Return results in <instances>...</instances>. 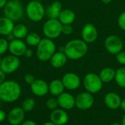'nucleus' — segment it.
<instances>
[{
    "instance_id": "nucleus-28",
    "label": "nucleus",
    "mask_w": 125,
    "mask_h": 125,
    "mask_svg": "<svg viewBox=\"0 0 125 125\" xmlns=\"http://www.w3.org/2000/svg\"><path fill=\"white\" fill-rule=\"evenodd\" d=\"M35 107V100L31 97H28L25 99L21 105L22 109L25 112H30Z\"/></svg>"
},
{
    "instance_id": "nucleus-10",
    "label": "nucleus",
    "mask_w": 125,
    "mask_h": 125,
    "mask_svg": "<svg viewBox=\"0 0 125 125\" xmlns=\"http://www.w3.org/2000/svg\"><path fill=\"white\" fill-rule=\"evenodd\" d=\"M75 106L81 111H86L90 109L94 103V98L92 94L88 92H81L75 97Z\"/></svg>"
},
{
    "instance_id": "nucleus-36",
    "label": "nucleus",
    "mask_w": 125,
    "mask_h": 125,
    "mask_svg": "<svg viewBox=\"0 0 125 125\" xmlns=\"http://www.w3.org/2000/svg\"><path fill=\"white\" fill-rule=\"evenodd\" d=\"M7 119V114L1 109H0V123L3 122Z\"/></svg>"
},
{
    "instance_id": "nucleus-47",
    "label": "nucleus",
    "mask_w": 125,
    "mask_h": 125,
    "mask_svg": "<svg viewBox=\"0 0 125 125\" xmlns=\"http://www.w3.org/2000/svg\"><path fill=\"white\" fill-rule=\"evenodd\" d=\"M1 100H0V105H1Z\"/></svg>"
},
{
    "instance_id": "nucleus-7",
    "label": "nucleus",
    "mask_w": 125,
    "mask_h": 125,
    "mask_svg": "<svg viewBox=\"0 0 125 125\" xmlns=\"http://www.w3.org/2000/svg\"><path fill=\"white\" fill-rule=\"evenodd\" d=\"M62 24L59 19H48L42 26V32L46 38L54 40L62 34Z\"/></svg>"
},
{
    "instance_id": "nucleus-46",
    "label": "nucleus",
    "mask_w": 125,
    "mask_h": 125,
    "mask_svg": "<svg viewBox=\"0 0 125 125\" xmlns=\"http://www.w3.org/2000/svg\"><path fill=\"white\" fill-rule=\"evenodd\" d=\"M36 1H40V2H41V1H42V0H36Z\"/></svg>"
},
{
    "instance_id": "nucleus-11",
    "label": "nucleus",
    "mask_w": 125,
    "mask_h": 125,
    "mask_svg": "<svg viewBox=\"0 0 125 125\" xmlns=\"http://www.w3.org/2000/svg\"><path fill=\"white\" fill-rule=\"evenodd\" d=\"M81 37L87 44L94 42L98 38V31L96 26L92 23H86L81 29Z\"/></svg>"
},
{
    "instance_id": "nucleus-37",
    "label": "nucleus",
    "mask_w": 125,
    "mask_h": 125,
    "mask_svg": "<svg viewBox=\"0 0 125 125\" xmlns=\"http://www.w3.org/2000/svg\"><path fill=\"white\" fill-rule=\"evenodd\" d=\"M5 78H6V74L0 69V85L6 81Z\"/></svg>"
},
{
    "instance_id": "nucleus-13",
    "label": "nucleus",
    "mask_w": 125,
    "mask_h": 125,
    "mask_svg": "<svg viewBox=\"0 0 125 125\" xmlns=\"http://www.w3.org/2000/svg\"><path fill=\"white\" fill-rule=\"evenodd\" d=\"M25 117V111L21 107H15L10 111L7 115V119L11 125H20L23 121Z\"/></svg>"
},
{
    "instance_id": "nucleus-18",
    "label": "nucleus",
    "mask_w": 125,
    "mask_h": 125,
    "mask_svg": "<svg viewBox=\"0 0 125 125\" xmlns=\"http://www.w3.org/2000/svg\"><path fill=\"white\" fill-rule=\"evenodd\" d=\"M122 99L115 92H108L104 97V103L109 109L116 110L120 108Z\"/></svg>"
},
{
    "instance_id": "nucleus-20",
    "label": "nucleus",
    "mask_w": 125,
    "mask_h": 125,
    "mask_svg": "<svg viewBox=\"0 0 125 125\" xmlns=\"http://www.w3.org/2000/svg\"><path fill=\"white\" fill-rule=\"evenodd\" d=\"M67 59H68L64 52L58 51V52H55V53L52 56V57L49 61L51 65L53 68L59 69V68H62L66 64Z\"/></svg>"
},
{
    "instance_id": "nucleus-2",
    "label": "nucleus",
    "mask_w": 125,
    "mask_h": 125,
    "mask_svg": "<svg viewBox=\"0 0 125 125\" xmlns=\"http://www.w3.org/2000/svg\"><path fill=\"white\" fill-rule=\"evenodd\" d=\"M21 88L15 81H5L0 85V100L5 103H13L19 99Z\"/></svg>"
},
{
    "instance_id": "nucleus-41",
    "label": "nucleus",
    "mask_w": 125,
    "mask_h": 125,
    "mask_svg": "<svg viewBox=\"0 0 125 125\" xmlns=\"http://www.w3.org/2000/svg\"><path fill=\"white\" fill-rule=\"evenodd\" d=\"M112 1H113V0H101V1H102L103 3L105 4H109V3H111Z\"/></svg>"
},
{
    "instance_id": "nucleus-43",
    "label": "nucleus",
    "mask_w": 125,
    "mask_h": 125,
    "mask_svg": "<svg viewBox=\"0 0 125 125\" xmlns=\"http://www.w3.org/2000/svg\"><path fill=\"white\" fill-rule=\"evenodd\" d=\"M42 125H55V124H53V123H52L51 122H48L44 123Z\"/></svg>"
},
{
    "instance_id": "nucleus-42",
    "label": "nucleus",
    "mask_w": 125,
    "mask_h": 125,
    "mask_svg": "<svg viewBox=\"0 0 125 125\" xmlns=\"http://www.w3.org/2000/svg\"><path fill=\"white\" fill-rule=\"evenodd\" d=\"M122 125H125V113L122 117Z\"/></svg>"
},
{
    "instance_id": "nucleus-34",
    "label": "nucleus",
    "mask_w": 125,
    "mask_h": 125,
    "mask_svg": "<svg viewBox=\"0 0 125 125\" xmlns=\"http://www.w3.org/2000/svg\"><path fill=\"white\" fill-rule=\"evenodd\" d=\"M24 81L25 82L27 83V84H29L31 85L34 81H35V78H34V76L32 75V74H30V73H27L24 75Z\"/></svg>"
},
{
    "instance_id": "nucleus-35",
    "label": "nucleus",
    "mask_w": 125,
    "mask_h": 125,
    "mask_svg": "<svg viewBox=\"0 0 125 125\" xmlns=\"http://www.w3.org/2000/svg\"><path fill=\"white\" fill-rule=\"evenodd\" d=\"M33 53H34V52H33V51H32L31 49L27 48V49L26 50V51H25L23 56H25V57H26V58H31V57L33 56Z\"/></svg>"
},
{
    "instance_id": "nucleus-45",
    "label": "nucleus",
    "mask_w": 125,
    "mask_h": 125,
    "mask_svg": "<svg viewBox=\"0 0 125 125\" xmlns=\"http://www.w3.org/2000/svg\"><path fill=\"white\" fill-rule=\"evenodd\" d=\"M1 56H0V65H1Z\"/></svg>"
},
{
    "instance_id": "nucleus-24",
    "label": "nucleus",
    "mask_w": 125,
    "mask_h": 125,
    "mask_svg": "<svg viewBox=\"0 0 125 125\" xmlns=\"http://www.w3.org/2000/svg\"><path fill=\"white\" fill-rule=\"evenodd\" d=\"M116 70L110 67L102 69L99 73V76L103 83H110L115 78Z\"/></svg>"
},
{
    "instance_id": "nucleus-49",
    "label": "nucleus",
    "mask_w": 125,
    "mask_h": 125,
    "mask_svg": "<svg viewBox=\"0 0 125 125\" xmlns=\"http://www.w3.org/2000/svg\"></svg>"
},
{
    "instance_id": "nucleus-6",
    "label": "nucleus",
    "mask_w": 125,
    "mask_h": 125,
    "mask_svg": "<svg viewBox=\"0 0 125 125\" xmlns=\"http://www.w3.org/2000/svg\"><path fill=\"white\" fill-rule=\"evenodd\" d=\"M83 83L86 91L92 94L100 92L103 86V82L99 75L94 73H87L83 78Z\"/></svg>"
},
{
    "instance_id": "nucleus-26",
    "label": "nucleus",
    "mask_w": 125,
    "mask_h": 125,
    "mask_svg": "<svg viewBox=\"0 0 125 125\" xmlns=\"http://www.w3.org/2000/svg\"><path fill=\"white\" fill-rule=\"evenodd\" d=\"M114 80L119 87L125 89V67H119L116 70Z\"/></svg>"
},
{
    "instance_id": "nucleus-25",
    "label": "nucleus",
    "mask_w": 125,
    "mask_h": 125,
    "mask_svg": "<svg viewBox=\"0 0 125 125\" xmlns=\"http://www.w3.org/2000/svg\"><path fill=\"white\" fill-rule=\"evenodd\" d=\"M12 34L14 35L15 39L22 40L23 38H26V35L29 34L28 28L26 25L23 23H18L14 26Z\"/></svg>"
},
{
    "instance_id": "nucleus-9",
    "label": "nucleus",
    "mask_w": 125,
    "mask_h": 125,
    "mask_svg": "<svg viewBox=\"0 0 125 125\" xmlns=\"http://www.w3.org/2000/svg\"><path fill=\"white\" fill-rule=\"evenodd\" d=\"M21 61L19 58L14 55H7L1 59L0 69L5 74H11L15 72L20 67Z\"/></svg>"
},
{
    "instance_id": "nucleus-27",
    "label": "nucleus",
    "mask_w": 125,
    "mask_h": 125,
    "mask_svg": "<svg viewBox=\"0 0 125 125\" xmlns=\"http://www.w3.org/2000/svg\"><path fill=\"white\" fill-rule=\"evenodd\" d=\"M26 43L29 46H37L40 43L41 38L37 33L31 32L29 33L26 37Z\"/></svg>"
},
{
    "instance_id": "nucleus-5",
    "label": "nucleus",
    "mask_w": 125,
    "mask_h": 125,
    "mask_svg": "<svg viewBox=\"0 0 125 125\" xmlns=\"http://www.w3.org/2000/svg\"><path fill=\"white\" fill-rule=\"evenodd\" d=\"M3 13L14 22L21 20L23 15V7L21 1L9 0L3 8Z\"/></svg>"
},
{
    "instance_id": "nucleus-1",
    "label": "nucleus",
    "mask_w": 125,
    "mask_h": 125,
    "mask_svg": "<svg viewBox=\"0 0 125 125\" xmlns=\"http://www.w3.org/2000/svg\"><path fill=\"white\" fill-rule=\"evenodd\" d=\"M88 52V45L82 39H73L70 40L64 46V53L67 59L78 60L86 56Z\"/></svg>"
},
{
    "instance_id": "nucleus-15",
    "label": "nucleus",
    "mask_w": 125,
    "mask_h": 125,
    "mask_svg": "<svg viewBox=\"0 0 125 125\" xmlns=\"http://www.w3.org/2000/svg\"><path fill=\"white\" fill-rule=\"evenodd\" d=\"M26 49V43L22 40L14 39L13 40L9 42L8 50L12 55L16 56L18 57L23 56Z\"/></svg>"
},
{
    "instance_id": "nucleus-19",
    "label": "nucleus",
    "mask_w": 125,
    "mask_h": 125,
    "mask_svg": "<svg viewBox=\"0 0 125 125\" xmlns=\"http://www.w3.org/2000/svg\"><path fill=\"white\" fill-rule=\"evenodd\" d=\"M62 10V3L59 1H54L45 9V15L48 19H58Z\"/></svg>"
},
{
    "instance_id": "nucleus-32",
    "label": "nucleus",
    "mask_w": 125,
    "mask_h": 125,
    "mask_svg": "<svg viewBox=\"0 0 125 125\" xmlns=\"http://www.w3.org/2000/svg\"><path fill=\"white\" fill-rule=\"evenodd\" d=\"M73 31L72 24H64L62 28V34L64 35H70Z\"/></svg>"
},
{
    "instance_id": "nucleus-33",
    "label": "nucleus",
    "mask_w": 125,
    "mask_h": 125,
    "mask_svg": "<svg viewBox=\"0 0 125 125\" xmlns=\"http://www.w3.org/2000/svg\"><path fill=\"white\" fill-rule=\"evenodd\" d=\"M116 59L117 62L123 66H125V51H122L116 55Z\"/></svg>"
},
{
    "instance_id": "nucleus-48",
    "label": "nucleus",
    "mask_w": 125,
    "mask_h": 125,
    "mask_svg": "<svg viewBox=\"0 0 125 125\" xmlns=\"http://www.w3.org/2000/svg\"><path fill=\"white\" fill-rule=\"evenodd\" d=\"M15 1H21V0H15Z\"/></svg>"
},
{
    "instance_id": "nucleus-30",
    "label": "nucleus",
    "mask_w": 125,
    "mask_h": 125,
    "mask_svg": "<svg viewBox=\"0 0 125 125\" xmlns=\"http://www.w3.org/2000/svg\"><path fill=\"white\" fill-rule=\"evenodd\" d=\"M9 47V42L5 38H0V56L4 54Z\"/></svg>"
},
{
    "instance_id": "nucleus-38",
    "label": "nucleus",
    "mask_w": 125,
    "mask_h": 125,
    "mask_svg": "<svg viewBox=\"0 0 125 125\" xmlns=\"http://www.w3.org/2000/svg\"><path fill=\"white\" fill-rule=\"evenodd\" d=\"M20 125H37L36 122H34L32 120H25L23 121Z\"/></svg>"
},
{
    "instance_id": "nucleus-44",
    "label": "nucleus",
    "mask_w": 125,
    "mask_h": 125,
    "mask_svg": "<svg viewBox=\"0 0 125 125\" xmlns=\"http://www.w3.org/2000/svg\"><path fill=\"white\" fill-rule=\"evenodd\" d=\"M111 125H122V124L121 123H118V122H114V123L111 124Z\"/></svg>"
},
{
    "instance_id": "nucleus-40",
    "label": "nucleus",
    "mask_w": 125,
    "mask_h": 125,
    "mask_svg": "<svg viewBox=\"0 0 125 125\" xmlns=\"http://www.w3.org/2000/svg\"><path fill=\"white\" fill-rule=\"evenodd\" d=\"M120 108L125 111V98L122 100V102H121V105H120Z\"/></svg>"
},
{
    "instance_id": "nucleus-4",
    "label": "nucleus",
    "mask_w": 125,
    "mask_h": 125,
    "mask_svg": "<svg viewBox=\"0 0 125 125\" xmlns=\"http://www.w3.org/2000/svg\"><path fill=\"white\" fill-rule=\"evenodd\" d=\"M25 12L29 19L33 22L42 21L45 15V8L43 4L36 0H31L27 3Z\"/></svg>"
},
{
    "instance_id": "nucleus-23",
    "label": "nucleus",
    "mask_w": 125,
    "mask_h": 125,
    "mask_svg": "<svg viewBox=\"0 0 125 125\" xmlns=\"http://www.w3.org/2000/svg\"><path fill=\"white\" fill-rule=\"evenodd\" d=\"M49 86V92L55 97L59 96L61 94L64 92V86L62 81V80L59 79H54L48 84Z\"/></svg>"
},
{
    "instance_id": "nucleus-8",
    "label": "nucleus",
    "mask_w": 125,
    "mask_h": 125,
    "mask_svg": "<svg viewBox=\"0 0 125 125\" xmlns=\"http://www.w3.org/2000/svg\"><path fill=\"white\" fill-rule=\"evenodd\" d=\"M104 45L106 51L112 55H116L118 53L122 51L124 42L122 39L118 35L111 34L105 38Z\"/></svg>"
},
{
    "instance_id": "nucleus-16",
    "label": "nucleus",
    "mask_w": 125,
    "mask_h": 125,
    "mask_svg": "<svg viewBox=\"0 0 125 125\" xmlns=\"http://www.w3.org/2000/svg\"><path fill=\"white\" fill-rule=\"evenodd\" d=\"M50 122L56 125H64L67 123L69 116L65 110L62 108H56L51 111L50 114Z\"/></svg>"
},
{
    "instance_id": "nucleus-12",
    "label": "nucleus",
    "mask_w": 125,
    "mask_h": 125,
    "mask_svg": "<svg viewBox=\"0 0 125 125\" xmlns=\"http://www.w3.org/2000/svg\"><path fill=\"white\" fill-rule=\"evenodd\" d=\"M62 81L64 88L68 90H75L81 85L80 77L74 73H65L62 78Z\"/></svg>"
},
{
    "instance_id": "nucleus-22",
    "label": "nucleus",
    "mask_w": 125,
    "mask_h": 125,
    "mask_svg": "<svg viewBox=\"0 0 125 125\" xmlns=\"http://www.w3.org/2000/svg\"><path fill=\"white\" fill-rule=\"evenodd\" d=\"M58 19L62 25L72 24L75 20V13L70 9H64L62 10Z\"/></svg>"
},
{
    "instance_id": "nucleus-21",
    "label": "nucleus",
    "mask_w": 125,
    "mask_h": 125,
    "mask_svg": "<svg viewBox=\"0 0 125 125\" xmlns=\"http://www.w3.org/2000/svg\"><path fill=\"white\" fill-rule=\"evenodd\" d=\"M14 21L11 19L3 16L0 18V34L7 36L12 34L14 28Z\"/></svg>"
},
{
    "instance_id": "nucleus-3",
    "label": "nucleus",
    "mask_w": 125,
    "mask_h": 125,
    "mask_svg": "<svg viewBox=\"0 0 125 125\" xmlns=\"http://www.w3.org/2000/svg\"><path fill=\"white\" fill-rule=\"evenodd\" d=\"M56 44L53 40L48 38L41 39L40 43L37 46L36 56L41 62H47L51 59L56 52Z\"/></svg>"
},
{
    "instance_id": "nucleus-14",
    "label": "nucleus",
    "mask_w": 125,
    "mask_h": 125,
    "mask_svg": "<svg viewBox=\"0 0 125 125\" xmlns=\"http://www.w3.org/2000/svg\"><path fill=\"white\" fill-rule=\"evenodd\" d=\"M30 89L32 94L37 97H43L49 92L48 83L42 79H35L30 85Z\"/></svg>"
},
{
    "instance_id": "nucleus-17",
    "label": "nucleus",
    "mask_w": 125,
    "mask_h": 125,
    "mask_svg": "<svg viewBox=\"0 0 125 125\" xmlns=\"http://www.w3.org/2000/svg\"><path fill=\"white\" fill-rule=\"evenodd\" d=\"M59 106L64 110H71L75 106V98L68 92H63L57 97Z\"/></svg>"
},
{
    "instance_id": "nucleus-29",
    "label": "nucleus",
    "mask_w": 125,
    "mask_h": 125,
    "mask_svg": "<svg viewBox=\"0 0 125 125\" xmlns=\"http://www.w3.org/2000/svg\"><path fill=\"white\" fill-rule=\"evenodd\" d=\"M45 105H46L47 108L49 109V110H51V111H53V110L56 109L58 108V106H59V103H58L57 98H54V97L49 98L46 101Z\"/></svg>"
},
{
    "instance_id": "nucleus-31",
    "label": "nucleus",
    "mask_w": 125,
    "mask_h": 125,
    "mask_svg": "<svg viewBox=\"0 0 125 125\" xmlns=\"http://www.w3.org/2000/svg\"><path fill=\"white\" fill-rule=\"evenodd\" d=\"M117 23H118L119 27L122 31H125V11H123L122 12H121L119 14V15L118 17Z\"/></svg>"
},
{
    "instance_id": "nucleus-39",
    "label": "nucleus",
    "mask_w": 125,
    "mask_h": 125,
    "mask_svg": "<svg viewBox=\"0 0 125 125\" xmlns=\"http://www.w3.org/2000/svg\"><path fill=\"white\" fill-rule=\"evenodd\" d=\"M8 0H0V9H3Z\"/></svg>"
}]
</instances>
